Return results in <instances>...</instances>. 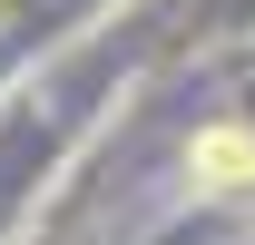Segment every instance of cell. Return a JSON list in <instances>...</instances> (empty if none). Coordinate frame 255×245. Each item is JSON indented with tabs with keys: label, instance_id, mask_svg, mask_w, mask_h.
Instances as JSON below:
<instances>
[{
	"label": "cell",
	"instance_id": "cell-1",
	"mask_svg": "<svg viewBox=\"0 0 255 245\" xmlns=\"http://www.w3.org/2000/svg\"><path fill=\"white\" fill-rule=\"evenodd\" d=\"M196 186H206V196H236V186H255V137L246 127H216V137H196Z\"/></svg>",
	"mask_w": 255,
	"mask_h": 245
}]
</instances>
